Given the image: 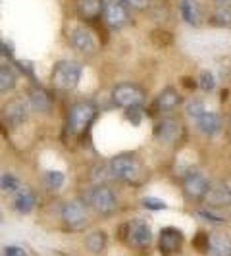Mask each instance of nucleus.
<instances>
[{"mask_svg":"<svg viewBox=\"0 0 231 256\" xmlns=\"http://www.w3.org/2000/svg\"><path fill=\"white\" fill-rule=\"evenodd\" d=\"M185 112H187V116L192 118V120H198V118L206 112L204 102H202V100H198V98H194V100H191V102H187Z\"/></svg>","mask_w":231,"mask_h":256,"instance_id":"27","label":"nucleus"},{"mask_svg":"<svg viewBox=\"0 0 231 256\" xmlns=\"http://www.w3.org/2000/svg\"><path fill=\"white\" fill-rule=\"evenodd\" d=\"M180 122L174 120V118H162L156 126H154V137L156 141L160 142H174L178 137H180Z\"/></svg>","mask_w":231,"mask_h":256,"instance_id":"11","label":"nucleus"},{"mask_svg":"<svg viewBox=\"0 0 231 256\" xmlns=\"http://www.w3.org/2000/svg\"><path fill=\"white\" fill-rule=\"evenodd\" d=\"M183 191L192 200H202L206 192L210 191V183L202 174L198 172H189L183 180Z\"/></svg>","mask_w":231,"mask_h":256,"instance_id":"8","label":"nucleus"},{"mask_svg":"<svg viewBox=\"0 0 231 256\" xmlns=\"http://www.w3.org/2000/svg\"><path fill=\"white\" fill-rule=\"evenodd\" d=\"M20 187H22V183L16 180L14 176H10V174H4L0 178V189L4 192H16Z\"/></svg>","mask_w":231,"mask_h":256,"instance_id":"26","label":"nucleus"},{"mask_svg":"<svg viewBox=\"0 0 231 256\" xmlns=\"http://www.w3.org/2000/svg\"><path fill=\"white\" fill-rule=\"evenodd\" d=\"M208 250L212 256H231V239L226 233H212L208 237Z\"/></svg>","mask_w":231,"mask_h":256,"instance_id":"15","label":"nucleus"},{"mask_svg":"<svg viewBox=\"0 0 231 256\" xmlns=\"http://www.w3.org/2000/svg\"><path fill=\"white\" fill-rule=\"evenodd\" d=\"M64 174L62 172H46L44 174V183L48 185V189H54V191H58L62 185H64Z\"/></svg>","mask_w":231,"mask_h":256,"instance_id":"25","label":"nucleus"},{"mask_svg":"<svg viewBox=\"0 0 231 256\" xmlns=\"http://www.w3.org/2000/svg\"><path fill=\"white\" fill-rule=\"evenodd\" d=\"M102 16L106 26L110 27V29H114V31H118V29H122L129 22V8L122 0H108L104 4Z\"/></svg>","mask_w":231,"mask_h":256,"instance_id":"7","label":"nucleus"},{"mask_svg":"<svg viewBox=\"0 0 231 256\" xmlns=\"http://www.w3.org/2000/svg\"><path fill=\"white\" fill-rule=\"evenodd\" d=\"M96 118V106L92 102H76L70 112H68V131L72 135H81L85 133L89 126L92 124V120Z\"/></svg>","mask_w":231,"mask_h":256,"instance_id":"2","label":"nucleus"},{"mask_svg":"<svg viewBox=\"0 0 231 256\" xmlns=\"http://www.w3.org/2000/svg\"><path fill=\"white\" fill-rule=\"evenodd\" d=\"M142 206L148 208V210H164V208H166V202L160 200V198H154V196H144V198H142Z\"/></svg>","mask_w":231,"mask_h":256,"instance_id":"28","label":"nucleus"},{"mask_svg":"<svg viewBox=\"0 0 231 256\" xmlns=\"http://www.w3.org/2000/svg\"><path fill=\"white\" fill-rule=\"evenodd\" d=\"M110 174L122 181L135 183L141 178V162L133 154H120L110 160Z\"/></svg>","mask_w":231,"mask_h":256,"instance_id":"3","label":"nucleus"},{"mask_svg":"<svg viewBox=\"0 0 231 256\" xmlns=\"http://www.w3.org/2000/svg\"><path fill=\"white\" fill-rule=\"evenodd\" d=\"M128 241L133 246H144L152 241V231L146 222L142 220H133L128 226Z\"/></svg>","mask_w":231,"mask_h":256,"instance_id":"10","label":"nucleus"},{"mask_svg":"<svg viewBox=\"0 0 231 256\" xmlns=\"http://www.w3.org/2000/svg\"><path fill=\"white\" fill-rule=\"evenodd\" d=\"M76 6L83 20H96L104 10L102 0H76Z\"/></svg>","mask_w":231,"mask_h":256,"instance_id":"18","label":"nucleus"},{"mask_svg":"<svg viewBox=\"0 0 231 256\" xmlns=\"http://www.w3.org/2000/svg\"><path fill=\"white\" fill-rule=\"evenodd\" d=\"M180 12L183 16V20L189 26H194V27L200 26V22H202V10H200V4L196 0H181Z\"/></svg>","mask_w":231,"mask_h":256,"instance_id":"16","label":"nucleus"},{"mask_svg":"<svg viewBox=\"0 0 231 256\" xmlns=\"http://www.w3.org/2000/svg\"><path fill=\"white\" fill-rule=\"evenodd\" d=\"M83 68L74 60H60L52 70V85L58 90H74L79 85Z\"/></svg>","mask_w":231,"mask_h":256,"instance_id":"1","label":"nucleus"},{"mask_svg":"<svg viewBox=\"0 0 231 256\" xmlns=\"http://www.w3.org/2000/svg\"><path fill=\"white\" fill-rule=\"evenodd\" d=\"M198 216H202L206 220H212V222H222V218H216V216H212V214H208V212H198Z\"/></svg>","mask_w":231,"mask_h":256,"instance_id":"33","label":"nucleus"},{"mask_svg":"<svg viewBox=\"0 0 231 256\" xmlns=\"http://www.w3.org/2000/svg\"><path fill=\"white\" fill-rule=\"evenodd\" d=\"M212 24L218 27H231V4H220L212 12Z\"/></svg>","mask_w":231,"mask_h":256,"instance_id":"21","label":"nucleus"},{"mask_svg":"<svg viewBox=\"0 0 231 256\" xmlns=\"http://www.w3.org/2000/svg\"><path fill=\"white\" fill-rule=\"evenodd\" d=\"M204 198L210 202V204H216V206L230 204L231 202V191L224 189V187H216V189H210V191L206 192Z\"/></svg>","mask_w":231,"mask_h":256,"instance_id":"22","label":"nucleus"},{"mask_svg":"<svg viewBox=\"0 0 231 256\" xmlns=\"http://www.w3.org/2000/svg\"><path fill=\"white\" fill-rule=\"evenodd\" d=\"M181 104V96L176 89H164L154 100V110L156 112H172Z\"/></svg>","mask_w":231,"mask_h":256,"instance_id":"14","label":"nucleus"},{"mask_svg":"<svg viewBox=\"0 0 231 256\" xmlns=\"http://www.w3.org/2000/svg\"><path fill=\"white\" fill-rule=\"evenodd\" d=\"M181 243H183V233L178 228H164L160 231V250L162 252H176L180 250Z\"/></svg>","mask_w":231,"mask_h":256,"instance_id":"13","label":"nucleus"},{"mask_svg":"<svg viewBox=\"0 0 231 256\" xmlns=\"http://www.w3.org/2000/svg\"><path fill=\"white\" fill-rule=\"evenodd\" d=\"M220 4H231V0H218Z\"/></svg>","mask_w":231,"mask_h":256,"instance_id":"34","label":"nucleus"},{"mask_svg":"<svg viewBox=\"0 0 231 256\" xmlns=\"http://www.w3.org/2000/svg\"><path fill=\"white\" fill-rule=\"evenodd\" d=\"M196 122V129L200 131V133H204V135H216L222 128V124H220V116L214 114V112H204V114L200 116L198 120H194Z\"/></svg>","mask_w":231,"mask_h":256,"instance_id":"19","label":"nucleus"},{"mask_svg":"<svg viewBox=\"0 0 231 256\" xmlns=\"http://www.w3.org/2000/svg\"><path fill=\"white\" fill-rule=\"evenodd\" d=\"M128 8L131 10H137V12H142V10H146L148 8V4H150V0H122Z\"/></svg>","mask_w":231,"mask_h":256,"instance_id":"30","label":"nucleus"},{"mask_svg":"<svg viewBox=\"0 0 231 256\" xmlns=\"http://www.w3.org/2000/svg\"><path fill=\"white\" fill-rule=\"evenodd\" d=\"M89 204L94 208V212L102 214V216H110L116 210V194L110 187L106 185H96L92 187L89 192Z\"/></svg>","mask_w":231,"mask_h":256,"instance_id":"5","label":"nucleus"},{"mask_svg":"<svg viewBox=\"0 0 231 256\" xmlns=\"http://www.w3.org/2000/svg\"><path fill=\"white\" fill-rule=\"evenodd\" d=\"M194 244H196L198 250H208V235L200 233V235L194 239Z\"/></svg>","mask_w":231,"mask_h":256,"instance_id":"32","label":"nucleus"},{"mask_svg":"<svg viewBox=\"0 0 231 256\" xmlns=\"http://www.w3.org/2000/svg\"><path fill=\"white\" fill-rule=\"evenodd\" d=\"M29 118V102L24 98H12L2 108V120L8 128H20Z\"/></svg>","mask_w":231,"mask_h":256,"instance_id":"6","label":"nucleus"},{"mask_svg":"<svg viewBox=\"0 0 231 256\" xmlns=\"http://www.w3.org/2000/svg\"><path fill=\"white\" fill-rule=\"evenodd\" d=\"M29 106L40 114H46L50 110V96L42 89H31L29 92Z\"/></svg>","mask_w":231,"mask_h":256,"instance_id":"20","label":"nucleus"},{"mask_svg":"<svg viewBox=\"0 0 231 256\" xmlns=\"http://www.w3.org/2000/svg\"><path fill=\"white\" fill-rule=\"evenodd\" d=\"M16 81H18V76H16V72L12 68L0 66V94L12 90L16 87Z\"/></svg>","mask_w":231,"mask_h":256,"instance_id":"23","label":"nucleus"},{"mask_svg":"<svg viewBox=\"0 0 231 256\" xmlns=\"http://www.w3.org/2000/svg\"><path fill=\"white\" fill-rule=\"evenodd\" d=\"M70 42L81 54H92L96 50V40L92 37V33L85 27H76L72 31V35H70Z\"/></svg>","mask_w":231,"mask_h":256,"instance_id":"9","label":"nucleus"},{"mask_svg":"<svg viewBox=\"0 0 231 256\" xmlns=\"http://www.w3.org/2000/svg\"><path fill=\"white\" fill-rule=\"evenodd\" d=\"M4 256H26V250L22 246H6L4 248Z\"/></svg>","mask_w":231,"mask_h":256,"instance_id":"31","label":"nucleus"},{"mask_svg":"<svg viewBox=\"0 0 231 256\" xmlns=\"http://www.w3.org/2000/svg\"><path fill=\"white\" fill-rule=\"evenodd\" d=\"M214 85H216V79H214V76H212L210 72H202V74H200V89H202V90H212V89H214Z\"/></svg>","mask_w":231,"mask_h":256,"instance_id":"29","label":"nucleus"},{"mask_svg":"<svg viewBox=\"0 0 231 256\" xmlns=\"http://www.w3.org/2000/svg\"><path fill=\"white\" fill-rule=\"evenodd\" d=\"M14 194H16V196H14V206H16L18 212L27 214V212L33 210V206H35V192L31 191L29 187L22 185Z\"/></svg>","mask_w":231,"mask_h":256,"instance_id":"17","label":"nucleus"},{"mask_svg":"<svg viewBox=\"0 0 231 256\" xmlns=\"http://www.w3.org/2000/svg\"><path fill=\"white\" fill-rule=\"evenodd\" d=\"M112 100L120 108H135L144 102V92L135 83H120L112 89Z\"/></svg>","mask_w":231,"mask_h":256,"instance_id":"4","label":"nucleus"},{"mask_svg":"<svg viewBox=\"0 0 231 256\" xmlns=\"http://www.w3.org/2000/svg\"><path fill=\"white\" fill-rule=\"evenodd\" d=\"M62 220L70 228H79L83 226V222L87 220V210L85 204L79 202V200H70L62 206Z\"/></svg>","mask_w":231,"mask_h":256,"instance_id":"12","label":"nucleus"},{"mask_svg":"<svg viewBox=\"0 0 231 256\" xmlns=\"http://www.w3.org/2000/svg\"><path fill=\"white\" fill-rule=\"evenodd\" d=\"M85 246L89 248L90 252H100L106 246V237L102 231H92L85 237Z\"/></svg>","mask_w":231,"mask_h":256,"instance_id":"24","label":"nucleus"}]
</instances>
